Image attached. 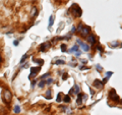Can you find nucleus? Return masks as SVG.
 I'll list each match as a JSON object with an SVG mask.
<instances>
[{"label": "nucleus", "mask_w": 122, "mask_h": 115, "mask_svg": "<svg viewBox=\"0 0 122 115\" xmlns=\"http://www.w3.org/2000/svg\"><path fill=\"white\" fill-rule=\"evenodd\" d=\"M70 11L72 12V14H73L74 17H81V14H82L81 8L76 4V3H73V4H72V6L70 7Z\"/></svg>", "instance_id": "obj_1"}, {"label": "nucleus", "mask_w": 122, "mask_h": 115, "mask_svg": "<svg viewBox=\"0 0 122 115\" xmlns=\"http://www.w3.org/2000/svg\"><path fill=\"white\" fill-rule=\"evenodd\" d=\"M2 98H3V102L6 103V104H9L12 100V94L9 90H3V93H2Z\"/></svg>", "instance_id": "obj_2"}, {"label": "nucleus", "mask_w": 122, "mask_h": 115, "mask_svg": "<svg viewBox=\"0 0 122 115\" xmlns=\"http://www.w3.org/2000/svg\"><path fill=\"white\" fill-rule=\"evenodd\" d=\"M109 99L110 100H112V101H114V102H116V103L120 102V98H119V96L117 95L115 89L110 90V92H109Z\"/></svg>", "instance_id": "obj_3"}, {"label": "nucleus", "mask_w": 122, "mask_h": 115, "mask_svg": "<svg viewBox=\"0 0 122 115\" xmlns=\"http://www.w3.org/2000/svg\"><path fill=\"white\" fill-rule=\"evenodd\" d=\"M41 70V66H34V67H30V73L29 75V78L30 79L34 76H36L38 73L40 72Z\"/></svg>", "instance_id": "obj_4"}, {"label": "nucleus", "mask_w": 122, "mask_h": 115, "mask_svg": "<svg viewBox=\"0 0 122 115\" xmlns=\"http://www.w3.org/2000/svg\"><path fill=\"white\" fill-rule=\"evenodd\" d=\"M51 47V42H45V43L41 44L39 46V51L40 52H45L46 50H48Z\"/></svg>", "instance_id": "obj_5"}, {"label": "nucleus", "mask_w": 122, "mask_h": 115, "mask_svg": "<svg viewBox=\"0 0 122 115\" xmlns=\"http://www.w3.org/2000/svg\"><path fill=\"white\" fill-rule=\"evenodd\" d=\"M90 33H91V28L89 26H83V28L82 30L81 31V33L79 34H81V36L82 37H87L90 35Z\"/></svg>", "instance_id": "obj_6"}, {"label": "nucleus", "mask_w": 122, "mask_h": 115, "mask_svg": "<svg viewBox=\"0 0 122 115\" xmlns=\"http://www.w3.org/2000/svg\"><path fill=\"white\" fill-rule=\"evenodd\" d=\"M86 40H87V42H89L91 45H95L97 43L96 37H95V35H92V34H90V35L86 37Z\"/></svg>", "instance_id": "obj_7"}, {"label": "nucleus", "mask_w": 122, "mask_h": 115, "mask_svg": "<svg viewBox=\"0 0 122 115\" xmlns=\"http://www.w3.org/2000/svg\"><path fill=\"white\" fill-rule=\"evenodd\" d=\"M38 13H39V11H38V8L37 7H33L32 8V11H30V18H35L37 15H38Z\"/></svg>", "instance_id": "obj_8"}, {"label": "nucleus", "mask_w": 122, "mask_h": 115, "mask_svg": "<svg viewBox=\"0 0 122 115\" xmlns=\"http://www.w3.org/2000/svg\"><path fill=\"white\" fill-rule=\"evenodd\" d=\"M94 87L97 88V89H102L104 85L102 84V80H99V79H95L94 80Z\"/></svg>", "instance_id": "obj_9"}, {"label": "nucleus", "mask_w": 122, "mask_h": 115, "mask_svg": "<svg viewBox=\"0 0 122 115\" xmlns=\"http://www.w3.org/2000/svg\"><path fill=\"white\" fill-rule=\"evenodd\" d=\"M109 46L110 47H112V48H116V47H118V46H121V44H120V42H118V41H114V42H111V43L109 44Z\"/></svg>", "instance_id": "obj_10"}, {"label": "nucleus", "mask_w": 122, "mask_h": 115, "mask_svg": "<svg viewBox=\"0 0 122 115\" xmlns=\"http://www.w3.org/2000/svg\"><path fill=\"white\" fill-rule=\"evenodd\" d=\"M78 49H79V47H78V45H74L73 47H72L71 49H69L67 52H69V53H75V52H77L78 51Z\"/></svg>", "instance_id": "obj_11"}, {"label": "nucleus", "mask_w": 122, "mask_h": 115, "mask_svg": "<svg viewBox=\"0 0 122 115\" xmlns=\"http://www.w3.org/2000/svg\"><path fill=\"white\" fill-rule=\"evenodd\" d=\"M76 104L77 105H81L82 104V94L79 93L77 95V100H76Z\"/></svg>", "instance_id": "obj_12"}, {"label": "nucleus", "mask_w": 122, "mask_h": 115, "mask_svg": "<svg viewBox=\"0 0 122 115\" xmlns=\"http://www.w3.org/2000/svg\"><path fill=\"white\" fill-rule=\"evenodd\" d=\"M81 49L83 51H86V52H87V51H90V46L87 45V44H85V43H81Z\"/></svg>", "instance_id": "obj_13"}, {"label": "nucleus", "mask_w": 122, "mask_h": 115, "mask_svg": "<svg viewBox=\"0 0 122 115\" xmlns=\"http://www.w3.org/2000/svg\"><path fill=\"white\" fill-rule=\"evenodd\" d=\"M51 94H52V91H51V90H48V91L45 93V99H47V100H50V99L52 98Z\"/></svg>", "instance_id": "obj_14"}, {"label": "nucleus", "mask_w": 122, "mask_h": 115, "mask_svg": "<svg viewBox=\"0 0 122 115\" xmlns=\"http://www.w3.org/2000/svg\"><path fill=\"white\" fill-rule=\"evenodd\" d=\"M72 90H73V93L76 95H78L81 93V92H79V86H77V85H74V87L72 88Z\"/></svg>", "instance_id": "obj_15"}, {"label": "nucleus", "mask_w": 122, "mask_h": 115, "mask_svg": "<svg viewBox=\"0 0 122 115\" xmlns=\"http://www.w3.org/2000/svg\"><path fill=\"white\" fill-rule=\"evenodd\" d=\"M20 111H21V109H20V106H18V105H15V106H14V108H13V112H14L15 114L20 113Z\"/></svg>", "instance_id": "obj_16"}, {"label": "nucleus", "mask_w": 122, "mask_h": 115, "mask_svg": "<svg viewBox=\"0 0 122 115\" xmlns=\"http://www.w3.org/2000/svg\"><path fill=\"white\" fill-rule=\"evenodd\" d=\"M33 61L35 63H37L39 66H41V65H43V63H44V60L43 59H33Z\"/></svg>", "instance_id": "obj_17"}, {"label": "nucleus", "mask_w": 122, "mask_h": 115, "mask_svg": "<svg viewBox=\"0 0 122 115\" xmlns=\"http://www.w3.org/2000/svg\"><path fill=\"white\" fill-rule=\"evenodd\" d=\"M53 22H54V15H51V16L49 17V29L52 26Z\"/></svg>", "instance_id": "obj_18"}, {"label": "nucleus", "mask_w": 122, "mask_h": 115, "mask_svg": "<svg viewBox=\"0 0 122 115\" xmlns=\"http://www.w3.org/2000/svg\"><path fill=\"white\" fill-rule=\"evenodd\" d=\"M63 101L65 102V103H70V101H71V98H70V96H69V95H66V96H64V98H63Z\"/></svg>", "instance_id": "obj_19"}, {"label": "nucleus", "mask_w": 122, "mask_h": 115, "mask_svg": "<svg viewBox=\"0 0 122 115\" xmlns=\"http://www.w3.org/2000/svg\"><path fill=\"white\" fill-rule=\"evenodd\" d=\"M29 57H30V55H29V54H25L24 56H22V57H21V59H20V64H22V63H24V62H25V61L26 59H28V58H29Z\"/></svg>", "instance_id": "obj_20"}, {"label": "nucleus", "mask_w": 122, "mask_h": 115, "mask_svg": "<svg viewBox=\"0 0 122 115\" xmlns=\"http://www.w3.org/2000/svg\"><path fill=\"white\" fill-rule=\"evenodd\" d=\"M56 101H57V102H58V103H60L61 101H62V94H61V93H59L58 95H57Z\"/></svg>", "instance_id": "obj_21"}, {"label": "nucleus", "mask_w": 122, "mask_h": 115, "mask_svg": "<svg viewBox=\"0 0 122 115\" xmlns=\"http://www.w3.org/2000/svg\"><path fill=\"white\" fill-rule=\"evenodd\" d=\"M49 76H50V72H47V73H45L44 75H42V76H41V79H42V80H44V79H46V78H48Z\"/></svg>", "instance_id": "obj_22"}, {"label": "nucleus", "mask_w": 122, "mask_h": 115, "mask_svg": "<svg viewBox=\"0 0 122 115\" xmlns=\"http://www.w3.org/2000/svg\"><path fill=\"white\" fill-rule=\"evenodd\" d=\"M66 48H67L66 44H62V45H61V47H60L61 52H66Z\"/></svg>", "instance_id": "obj_23"}, {"label": "nucleus", "mask_w": 122, "mask_h": 115, "mask_svg": "<svg viewBox=\"0 0 122 115\" xmlns=\"http://www.w3.org/2000/svg\"><path fill=\"white\" fill-rule=\"evenodd\" d=\"M82 28H83V25L81 24H81H78V26H77V30H76V32H77V33H81V31L82 30Z\"/></svg>", "instance_id": "obj_24"}, {"label": "nucleus", "mask_w": 122, "mask_h": 115, "mask_svg": "<svg viewBox=\"0 0 122 115\" xmlns=\"http://www.w3.org/2000/svg\"><path fill=\"white\" fill-rule=\"evenodd\" d=\"M45 85H46V82H45V80H41V82L38 84V87H39V88H44Z\"/></svg>", "instance_id": "obj_25"}, {"label": "nucleus", "mask_w": 122, "mask_h": 115, "mask_svg": "<svg viewBox=\"0 0 122 115\" xmlns=\"http://www.w3.org/2000/svg\"><path fill=\"white\" fill-rule=\"evenodd\" d=\"M45 82H46V85H51V84L54 83V79L53 78H48L47 80H45Z\"/></svg>", "instance_id": "obj_26"}, {"label": "nucleus", "mask_w": 122, "mask_h": 115, "mask_svg": "<svg viewBox=\"0 0 122 115\" xmlns=\"http://www.w3.org/2000/svg\"><path fill=\"white\" fill-rule=\"evenodd\" d=\"M96 69H97L99 72H101V71H103V67L101 66L100 64H97V65H96Z\"/></svg>", "instance_id": "obj_27"}, {"label": "nucleus", "mask_w": 122, "mask_h": 115, "mask_svg": "<svg viewBox=\"0 0 122 115\" xmlns=\"http://www.w3.org/2000/svg\"><path fill=\"white\" fill-rule=\"evenodd\" d=\"M64 63H65V61H64V60H57V61H55V64H57V65L64 64Z\"/></svg>", "instance_id": "obj_28"}, {"label": "nucleus", "mask_w": 122, "mask_h": 115, "mask_svg": "<svg viewBox=\"0 0 122 115\" xmlns=\"http://www.w3.org/2000/svg\"><path fill=\"white\" fill-rule=\"evenodd\" d=\"M112 74H113V71H107V72H106V78H109Z\"/></svg>", "instance_id": "obj_29"}, {"label": "nucleus", "mask_w": 122, "mask_h": 115, "mask_svg": "<svg viewBox=\"0 0 122 115\" xmlns=\"http://www.w3.org/2000/svg\"><path fill=\"white\" fill-rule=\"evenodd\" d=\"M79 69H81V70H87V69H90V67H87V66H85V65H82V66L79 67Z\"/></svg>", "instance_id": "obj_30"}, {"label": "nucleus", "mask_w": 122, "mask_h": 115, "mask_svg": "<svg viewBox=\"0 0 122 115\" xmlns=\"http://www.w3.org/2000/svg\"><path fill=\"white\" fill-rule=\"evenodd\" d=\"M67 78H68V74L65 72V73H63V75H62V79H63V80H66Z\"/></svg>", "instance_id": "obj_31"}, {"label": "nucleus", "mask_w": 122, "mask_h": 115, "mask_svg": "<svg viewBox=\"0 0 122 115\" xmlns=\"http://www.w3.org/2000/svg\"><path fill=\"white\" fill-rule=\"evenodd\" d=\"M86 100H87V96L82 94V101H86Z\"/></svg>", "instance_id": "obj_32"}, {"label": "nucleus", "mask_w": 122, "mask_h": 115, "mask_svg": "<svg viewBox=\"0 0 122 115\" xmlns=\"http://www.w3.org/2000/svg\"><path fill=\"white\" fill-rule=\"evenodd\" d=\"M97 49H98V50H99V51H101V53H103V48L101 47V46H100V45H98V46H97Z\"/></svg>", "instance_id": "obj_33"}, {"label": "nucleus", "mask_w": 122, "mask_h": 115, "mask_svg": "<svg viewBox=\"0 0 122 115\" xmlns=\"http://www.w3.org/2000/svg\"><path fill=\"white\" fill-rule=\"evenodd\" d=\"M108 79H109V78H105L104 79H103V80H102V84H103V85H105V84L108 82Z\"/></svg>", "instance_id": "obj_34"}, {"label": "nucleus", "mask_w": 122, "mask_h": 115, "mask_svg": "<svg viewBox=\"0 0 122 115\" xmlns=\"http://www.w3.org/2000/svg\"><path fill=\"white\" fill-rule=\"evenodd\" d=\"M75 31H76V28H75V26H73V28H72V29H71L70 35H71V34H73V33H75Z\"/></svg>", "instance_id": "obj_35"}, {"label": "nucleus", "mask_w": 122, "mask_h": 115, "mask_svg": "<svg viewBox=\"0 0 122 115\" xmlns=\"http://www.w3.org/2000/svg\"><path fill=\"white\" fill-rule=\"evenodd\" d=\"M18 44H20V43H18V40H14L13 41V45L14 46H18Z\"/></svg>", "instance_id": "obj_36"}, {"label": "nucleus", "mask_w": 122, "mask_h": 115, "mask_svg": "<svg viewBox=\"0 0 122 115\" xmlns=\"http://www.w3.org/2000/svg\"><path fill=\"white\" fill-rule=\"evenodd\" d=\"M37 84V80L36 79H34V80H32V87H35V85Z\"/></svg>", "instance_id": "obj_37"}, {"label": "nucleus", "mask_w": 122, "mask_h": 115, "mask_svg": "<svg viewBox=\"0 0 122 115\" xmlns=\"http://www.w3.org/2000/svg\"><path fill=\"white\" fill-rule=\"evenodd\" d=\"M81 52H75V53H74V55H75L76 57H78V56H81Z\"/></svg>", "instance_id": "obj_38"}, {"label": "nucleus", "mask_w": 122, "mask_h": 115, "mask_svg": "<svg viewBox=\"0 0 122 115\" xmlns=\"http://www.w3.org/2000/svg\"><path fill=\"white\" fill-rule=\"evenodd\" d=\"M82 43V42H81V39H77V44L79 45V46H81V44ZM77 44H76V45H77Z\"/></svg>", "instance_id": "obj_39"}, {"label": "nucleus", "mask_w": 122, "mask_h": 115, "mask_svg": "<svg viewBox=\"0 0 122 115\" xmlns=\"http://www.w3.org/2000/svg\"><path fill=\"white\" fill-rule=\"evenodd\" d=\"M81 62H82L83 64H86V63H87V60H86V59H82V60H81Z\"/></svg>", "instance_id": "obj_40"}, {"label": "nucleus", "mask_w": 122, "mask_h": 115, "mask_svg": "<svg viewBox=\"0 0 122 115\" xmlns=\"http://www.w3.org/2000/svg\"><path fill=\"white\" fill-rule=\"evenodd\" d=\"M90 92H91V94H92V95H93V96L95 95V92H94L93 90H92V88H90Z\"/></svg>", "instance_id": "obj_41"}, {"label": "nucleus", "mask_w": 122, "mask_h": 115, "mask_svg": "<svg viewBox=\"0 0 122 115\" xmlns=\"http://www.w3.org/2000/svg\"><path fill=\"white\" fill-rule=\"evenodd\" d=\"M69 94H70V95H71V94H73V90H72V88L69 90Z\"/></svg>", "instance_id": "obj_42"}, {"label": "nucleus", "mask_w": 122, "mask_h": 115, "mask_svg": "<svg viewBox=\"0 0 122 115\" xmlns=\"http://www.w3.org/2000/svg\"><path fill=\"white\" fill-rule=\"evenodd\" d=\"M1 61H2V58H1V55H0V63H1Z\"/></svg>", "instance_id": "obj_43"}]
</instances>
